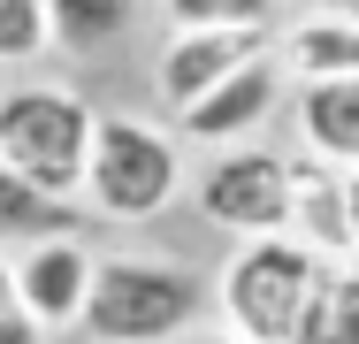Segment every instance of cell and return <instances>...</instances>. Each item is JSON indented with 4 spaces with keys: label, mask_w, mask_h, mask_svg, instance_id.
Segmentation results:
<instances>
[{
    "label": "cell",
    "mask_w": 359,
    "mask_h": 344,
    "mask_svg": "<svg viewBox=\"0 0 359 344\" xmlns=\"http://www.w3.org/2000/svg\"><path fill=\"white\" fill-rule=\"evenodd\" d=\"M54 237H84V206L0 168V260H15L31 245H54Z\"/></svg>",
    "instance_id": "8fae6325"
},
{
    "label": "cell",
    "mask_w": 359,
    "mask_h": 344,
    "mask_svg": "<svg viewBox=\"0 0 359 344\" xmlns=\"http://www.w3.org/2000/svg\"><path fill=\"white\" fill-rule=\"evenodd\" d=\"M161 8H168V31H245L276 15V0H161Z\"/></svg>",
    "instance_id": "9a60e30c"
},
{
    "label": "cell",
    "mask_w": 359,
    "mask_h": 344,
    "mask_svg": "<svg viewBox=\"0 0 359 344\" xmlns=\"http://www.w3.org/2000/svg\"><path fill=\"white\" fill-rule=\"evenodd\" d=\"M290 123H298V153H313L329 168H359V77L298 84Z\"/></svg>",
    "instance_id": "30bf717a"
},
{
    "label": "cell",
    "mask_w": 359,
    "mask_h": 344,
    "mask_svg": "<svg viewBox=\"0 0 359 344\" xmlns=\"http://www.w3.org/2000/svg\"><path fill=\"white\" fill-rule=\"evenodd\" d=\"M276 54V23H245V31H168L153 54V92L168 115L199 107L215 84H229L237 69L268 62Z\"/></svg>",
    "instance_id": "8992f818"
},
{
    "label": "cell",
    "mask_w": 359,
    "mask_h": 344,
    "mask_svg": "<svg viewBox=\"0 0 359 344\" xmlns=\"http://www.w3.org/2000/svg\"><path fill=\"white\" fill-rule=\"evenodd\" d=\"M8 268H15V298H23V314L39 322V337L84 329V298H92V268H100V245H92V237L31 245V253H15Z\"/></svg>",
    "instance_id": "52a82bcc"
},
{
    "label": "cell",
    "mask_w": 359,
    "mask_h": 344,
    "mask_svg": "<svg viewBox=\"0 0 359 344\" xmlns=\"http://www.w3.org/2000/svg\"><path fill=\"white\" fill-rule=\"evenodd\" d=\"M46 23L62 54H107L115 39H130V0H46Z\"/></svg>",
    "instance_id": "4fadbf2b"
},
{
    "label": "cell",
    "mask_w": 359,
    "mask_h": 344,
    "mask_svg": "<svg viewBox=\"0 0 359 344\" xmlns=\"http://www.w3.org/2000/svg\"><path fill=\"white\" fill-rule=\"evenodd\" d=\"M329 260H313L298 237H237L215 275V314L245 344H313L329 306Z\"/></svg>",
    "instance_id": "6da1fadb"
},
{
    "label": "cell",
    "mask_w": 359,
    "mask_h": 344,
    "mask_svg": "<svg viewBox=\"0 0 359 344\" xmlns=\"http://www.w3.org/2000/svg\"><path fill=\"white\" fill-rule=\"evenodd\" d=\"M313 8H337V0H313Z\"/></svg>",
    "instance_id": "ffe728a7"
},
{
    "label": "cell",
    "mask_w": 359,
    "mask_h": 344,
    "mask_svg": "<svg viewBox=\"0 0 359 344\" xmlns=\"http://www.w3.org/2000/svg\"><path fill=\"white\" fill-rule=\"evenodd\" d=\"M54 54V23H46V0H0V69H23Z\"/></svg>",
    "instance_id": "5bb4252c"
},
{
    "label": "cell",
    "mask_w": 359,
    "mask_h": 344,
    "mask_svg": "<svg viewBox=\"0 0 359 344\" xmlns=\"http://www.w3.org/2000/svg\"><path fill=\"white\" fill-rule=\"evenodd\" d=\"M176 192H184L176 131H161L153 115H130V107H107L92 123V161H84V192L76 199L100 222H153V214L176 206Z\"/></svg>",
    "instance_id": "7a4b0ae2"
},
{
    "label": "cell",
    "mask_w": 359,
    "mask_h": 344,
    "mask_svg": "<svg viewBox=\"0 0 359 344\" xmlns=\"http://www.w3.org/2000/svg\"><path fill=\"white\" fill-rule=\"evenodd\" d=\"M92 123L100 107L76 84H15L0 92V168L54 199H76L92 161Z\"/></svg>",
    "instance_id": "277c9868"
},
{
    "label": "cell",
    "mask_w": 359,
    "mask_h": 344,
    "mask_svg": "<svg viewBox=\"0 0 359 344\" xmlns=\"http://www.w3.org/2000/svg\"><path fill=\"white\" fill-rule=\"evenodd\" d=\"M0 344H46L39 322L23 314V298H15V268H8V260H0Z\"/></svg>",
    "instance_id": "e0dca14e"
},
{
    "label": "cell",
    "mask_w": 359,
    "mask_h": 344,
    "mask_svg": "<svg viewBox=\"0 0 359 344\" xmlns=\"http://www.w3.org/2000/svg\"><path fill=\"white\" fill-rule=\"evenodd\" d=\"M199 322V283L176 260L153 253H100L92 298H84V337L92 344H184Z\"/></svg>",
    "instance_id": "3957f363"
},
{
    "label": "cell",
    "mask_w": 359,
    "mask_h": 344,
    "mask_svg": "<svg viewBox=\"0 0 359 344\" xmlns=\"http://www.w3.org/2000/svg\"><path fill=\"white\" fill-rule=\"evenodd\" d=\"M184 344H245V337H229V329H199V337H184Z\"/></svg>",
    "instance_id": "d6986e66"
},
{
    "label": "cell",
    "mask_w": 359,
    "mask_h": 344,
    "mask_svg": "<svg viewBox=\"0 0 359 344\" xmlns=\"http://www.w3.org/2000/svg\"><path fill=\"white\" fill-rule=\"evenodd\" d=\"M191 206L229 230V237H283L290 222V153L276 145H229V153H207L199 184H191Z\"/></svg>",
    "instance_id": "5b68a950"
},
{
    "label": "cell",
    "mask_w": 359,
    "mask_h": 344,
    "mask_svg": "<svg viewBox=\"0 0 359 344\" xmlns=\"http://www.w3.org/2000/svg\"><path fill=\"white\" fill-rule=\"evenodd\" d=\"M344 222H352V253H359V168H344Z\"/></svg>",
    "instance_id": "ac0fdd59"
},
{
    "label": "cell",
    "mask_w": 359,
    "mask_h": 344,
    "mask_svg": "<svg viewBox=\"0 0 359 344\" xmlns=\"http://www.w3.org/2000/svg\"><path fill=\"white\" fill-rule=\"evenodd\" d=\"M283 237H298L329 268H359L352 222H344V168H329L313 153H290V222H283Z\"/></svg>",
    "instance_id": "9c48e42d"
},
{
    "label": "cell",
    "mask_w": 359,
    "mask_h": 344,
    "mask_svg": "<svg viewBox=\"0 0 359 344\" xmlns=\"http://www.w3.org/2000/svg\"><path fill=\"white\" fill-rule=\"evenodd\" d=\"M313 344H359V268L329 275V306H321V337Z\"/></svg>",
    "instance_id": "2e32d148"
},
{
    "label": "cell",
    "mask_w": 359,
    "mask_h": 344,
    "mask_svg": "<svg viewBox=\"0 0 359 344\" xmlns=\"http://www.w3.org/2000/svg\"><path fill=\"white\" fill-rule=\"evenodd\" d=\"M283 84H290V69L268 54V62H252V69H237L229 84H215L199 107H184L176 115V131H184V145H199V153H229V145H252V131L283 107Z\"/></svg>",
    "instance_id": "ba28073f"
},
{
    "label": "cell",
    "mask_w": 359,
    "mask_h": 344,
    "mask_svg": "<svg viewBox=\"0 0 359 344\" xmlns=\"http://www.w3.org/2000/svg\"><path fill=\"white\" fill-rule=\"evenodd\" d=\"M276 62L298 69V84L359 77V23L352 15H298L290 31H276Z\"/></svg>",
    "instance_id": "7c38bea8"
}]
</instances>
